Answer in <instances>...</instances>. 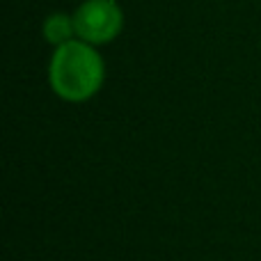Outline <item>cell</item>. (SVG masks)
<instances>
[{
  "label": "cell",
  "instance_id": "1",
  "mask_svg": "<svg viewBox=\"0 0 261 261\" xmlns=\"http://www.w3.org/2000/svg\"><path fill=\"white\" fill-rule=\"evenodd\" d=\"M106 67L94 46L73 39L55 48L48 67L50 87L64 101H87L103 85Z\"/></svg>",
  "mask_w": 261,
  "mask_h": 261
},
{
  "label": "cell",
  "instance_id": "2",
  "mask_svg": "<svg viewBox=\"0 0 261 261\" xmlns=\"http://www.w3.org/2000/svg\"><path fill=\"white\" fill-rule=\"evenodd\" d=\"M78 39L87 44H106L115 39L124 25L122 9L115 0H85L73 14Z\"/></svg>",
  "mask_w": 261,
  "mask_h": 261
},
{
  "label": "cell",
  "instance_id": "3",
  "mask_svg": "<svg viewBox=\"0 0 261 261\" xmlns=\"http://www.w3.org/2000/svg\"><path fill=\"white\" fill-rule=\"evenodd\" d=\"M44 37H46V41L53 46H64V44H69V41L78 39L73 16H67V14H50L44 21Z\"/></svg>",
  "mask_w": 261,
  "mask_h": 261
}]
</instances>
